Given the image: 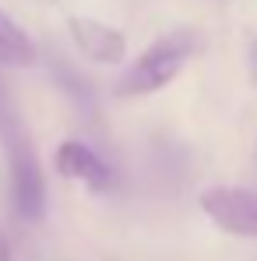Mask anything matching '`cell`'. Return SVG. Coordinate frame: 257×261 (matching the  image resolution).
I'll return each instance as SVG.
<instances>
[{
  "label": "cell",
  "instance_id": "cell-8",
  "mask_svg": "<svg viewBox=\"0 0 257 261\" xmlns=\"http://www.w3.org/2000/svg\"><path fill=\"white\" fill-rule=\"evenodd\" d=\"M247 57H250V71H254V78H257V39L250 43V53Z\"/></svg>",
  "mask_w": 257,
  "mask_h": 261
},
{
  "label": "cell",
  "instance_id": "cell-7",
  "mask_svg": "<svg viewBox=\"0 0 257 261\" xmlns=\"http://www.w3.org/2000/svg\"><path fill=\"white\" fill-rule=\"evenodd\" d=\"M0 261H14V254H11V244H7V237H4V229H0Z\"/></svg>",
  "mask_w": 257,
  "mask_h": 261
},
{
  "label": "cell",
  "instance_id": "cell-1",
  "mask_svg": "<svg viewBox=\"0 0 257 261\" xmlns=\"http://www.w3.org/2000/svg\"><path fill=\"white\" fill-rule=\"evenodd\" d=\"M197 53V32L194 29H173L159 36L137 60L117 78L113 95L117 99H137V95H155L166 85L176 82V74L187 67V60Z\"/></svg>",
  "mask_w": 257,
  "mask_h": 261
},
{
  "label": "cell",
  "instance_id": "cell-6",
  "mask_svg": "<svg viewBox=\"0 0 257 261\" xmlns=\"http://www.w3.org/2000/svg\"><path fill=\"white\" fill-rule=\"evenodd\" d=\"M36 43L25 36V29L0 11V67H32Z\"/></svg>",
  "mask_w": 257,
  "mask_h": 261
},
{
  "label": "cell",
  "instance_id": "cell-3",
  "mask_svg": "<svg viewBox=\"0 0 257 261\" xmlns=\"http://www.w3.org/2000/svg\"><path fill=\"white\" fill-rule=\"evenodd\" d=\"M197 205H201L205 216L212 219V226H218L222 233L257 240V191L215 184V187L201 191Z\"/></svg>",
  "mask_w": 257,
  "mask_h": 261
},
{
  "label": "cell",
  "instance_id": "cell-4",
  "mask_svg": "<svg viewBox=\"0 0 257 261\" xmlns=\"http://www.w3.org/2000/svg\"><path fill=\"white\" fill-rule=\"evenodd\" d=\"M67 32H71V43L78 46V53L92 60V64H120L127 57V39L120 29L99 21V18H88V14H71L67 18Z\"/></svg>",
  "mask_w": 257,
  "mask_h": 261
},
{
  "label": "cell",
  "instance_id": "cell-2",
  "mask_svg": "<svg viewBox=\"0 0 257 261\" xmlns=\"http://www.w3.org/2000/svg\"><path fill=\"white\" fill-rule=\"evenodd\" d=\"M0 138H4L7 170H11V201L21 219L36 222L46 212V180L39 170V159H36V148L14 117L0 120Z\"/></svg>",
  "mask_w": 257,
  "mask_h": 261
},
{
  "label": "cell",
  "instance_id": "cell-5",
  "mask_svg": "<svg viewBox=\"0 0 257 261\" xmlns=\"http://www.w3.org/2000/svg\"><path fill=\"white\" fill-rule=\"evenodd\" d=\"M56 173L67 176V180H74V184H81L88 191H109V184H113V170L88 148L85 141H74V138H67V141H60V148H56Z\"/></svg>",
  "mask_w": 257,
  "mask_h": 261
}]
</instances>
